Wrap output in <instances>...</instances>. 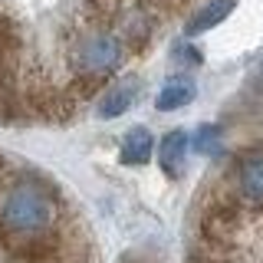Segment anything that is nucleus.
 I'll use <instances>...</instances> for the list:
<instances>
[{
	"label": "nucleus",
	"mask_w": 263,
	"mask_h": 263,
	"mask_svg": "<svg viewBox=\"0 0 263 263\" xmlns=\"http://www.w3.org/2000/svg\"><path fill=\"white\" fill-rule=\"evenodd\" d=\"M217 138H220V132L214 128V125H204L201 132H197V152H217Z\"/></svg>",
	"instance_id": "nucleus-9"
},
{
	"label": "nucleus",
	"mask_w": 263,
	"mask_h": 263,
	"mask_svg": "<svg viewBox=\"0 0 263 263\" xmlns=\"http://www.w3.org/2000/svg\"><path fill=\"white\" fill-rule=\"evenodd\" d=\"M194 99V82L178 76V79H168L164 82V89L158 92V109L161 112H171V109H181V105H187Z\"/></svg>",
	"instance_id": "nucleus-7"
},
{
	"label": "nucleus",
	"mask_w": 263,
	"mask_h": 263,
	"mask_svg": "<svg viewBox=\"0 0 263 263\" xmlns=\"http://www.w3.org/2000/svg\"><path fill=\"white\" fill-rule=\"evenodd\" d=\"M122 49H125V43L119 40V33H109V30L86 33V36L76 43V49H72L76 76H99V79H105L109 72L119 69Z\"/></svg>",
	"instance_id": "nucleus-2"
},
{
	"label": "nucleus",
	"mask_w": 263,
	"mask_h": 263,
	"mask_svg": "<svg viewBox=\"0 0 263 263\" xmlns=\"http://www.w3.org/2000/svg\"><path fill=\"white\" fill-rule=\"evenodd\" d=\"M152 148H155V138L148 128H132L125 135V142H122V161L125 164H145L152 158Z\"/></svg>",
	"instance_id": "nucleus-6"
},
{
	"label": "nucleus",
	"mask_w": 263,
	"mask_h": 263,
	"mask_svg": "<svg viewBox=\"0 0 263 263\" xmlns=\"http://www.w3.org/2000/svg\"><path fill=\"white\" fill-rule=\"evenodd\" d=\"M234 7H237V0H211L208 7H201V10L191 16V23H187V36H197V33L214 30L217 23H224L227 16L234 13Z\"/></svg>",
	"instance_id": "nucleus-5"
},
{
	"label": "nucleus",
	"mask_w": 263,
	"mask_h": 263,
	"mask_svg": "<svg viewBox=\"0 0 263 263\" xmlns=\"http://www.w3.org/2000/svg\"><path fill=\"white\" fill-rule=\"evenodd\" d=\"M132 99H135V86L112 89V92L102 99V105H99V115H102V119H115V115H122L132 105Z\"/></svg>",
	"instance_id": "nucleus-8"
},
{
	"label": "nucleus",
	"mask_w": 263,
	"mask_h": 263,
	"mask_svg": "<svg viewBox=\"0 0 263 263\" xmlns=\"http://www.w3.org/2000/svg\"><path fill=\"white\" fill-rule=\"evenodd\" d=\"M56 197L43 181H16L0 208V247L16 263L56 257Z\"/></svg>",
	"instance_id": "nucleus-1"
},
{
	"label": "nucleus",
	"mask_w": 263,
	"mask_h": 263,
	"mask_svg": "<svg viewBox=\"0 0 263 263\" xmlns=\"http://www.w3.org/2000/svg\"><path fill=\"white\" fill-rule=\"evenodd\" d=\"M184 158H187V135L181 128L168 132V135L161 138V148H158V161H161L164 175L178 178L181 171H184Z\"/></svg>",
	"instance_id": "nucleus-4"
},
{
	"label": "nucleus",
	"mask_w": 263,
	"mask_h": 263,
	"mask_svg": "<svg viewBox=\"0 0 263 263\" xmlns=\"http://www.w3.org/2000/svg\"><path fill=\"white\" fill-rule=\"evenodd\" d=\"M234 184L250 211H263V148L243 152L234 164Z\"/></svg>",
	"instance_id": "nucleus-3"
},
{
	"label": "nucleus",
	"mask_w": 263,
	"mask_h": 263,
	"mask_svg": "<svg viewBox=\"0 0 263 263\" xmlns=\"http://www.w3.org/2000/svg\"><path fill=\"white\" fill-rule=\"evenodd\" d=\"M0 171H4V161H0Z\"/></svg>",
	"instance_id": "nucleus-10"
}]
</instances>
